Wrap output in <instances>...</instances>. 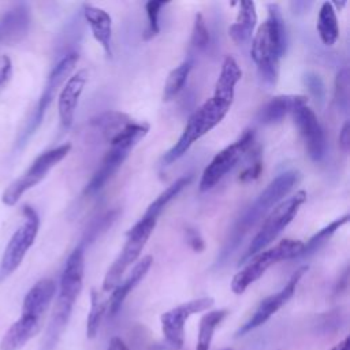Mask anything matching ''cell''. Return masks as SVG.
Here are the masks:
<instances>
[{
  "mask_svg": "<svg viewBox=\"0 0 350 350\" xmlns=\"http://www.w3.org/2000/svg\"><path fill=\"white\" fill-rule=\"evenodd\" d=\"M77 62H78V53L68 52L63 57H60L57 60V63L53 66L29 120L26 122L25 127L21 130V133L18 135V139L15 142L16 149H22L29 142L31 135L37 131V129L42 123L44 116H45L48 108L51 107L55 96L60 90V86L68 79Z\"/></svg>",
  "mask_w": 350,
  "mask_h": 350,
  "instance_id": "8992f818",
  "label": "cell"
},
{
  "mask_svg": "<svg viewBox=\"0 0 350 350\" xmlns=\"http://www.w3.org/2000/svg\"><path fill=\"white\" fill-rule=\"evenodd\" d=\"M304 85L306 86L308 92L316 98V101L323 103L325 98V85L321 77L316 72H305L304 74Z\"/></svg>",
  "mask_w": 350,
  "mask_h": 350,
  "instance_id": "836d02e7",
  "label": "cell"
},
{
  "mask_svg": "<svg viewBox=\"0 0 350 350\" xmlns=\"http://www.w3.org/2000/svg\"><path fill=\"white\" fill-rule=\"evenodd\" d=\"M349 68H342L335 78V101L343 112L349 108Z\"/></svg>",
  "mask_w": 350,
  "mask_h": 350,
  "instance_id": "4dcf8cb0",
  "label": "cell"
},
{
  "mask_svg": "<svg viewBox=\"0 0 350 350\" xmlns=\"http://www.w3.org/2000/svg\"><path fill=\"white\" fill-rule=\"evenodd\" d=\"M291 113L305 142L309 157L316 163L321 161L327 153V139L316 113L308 107V104L298 105Z\"/></svg>",
  "mask_w": 350,
  "mask_h": 350,
  "instance_id": "9a60e30c",
  "label": "cell"
},
{
  "mask_svg": "<svg viewBox=\"0 0 350 350\" xmlns=\"http://www.w3.org/2000/svg\"><path fill=\"white\" fill-rule=\"evenodd\" d=\"M23 223L12 234L0 261V283L7 279L23 261L38 234L40 219L34 208L26 205L22 209Z\"/></svg>",
  "mask_w": 350,
  "mask_h": 350,
  "instance_id": "30bf717a",
  "label": "cell"
},
{
  "mask_svg": "<svg viewBox=\"0 0 350 350\" xmlns=\"http://www.w3.org/2000/svg\"><path fill=\"white\" fill-rule=\"evenodd\" d=\"M301 180V174L295 170H288L279 174L272 179L267 187L257 196V198L239 215L235 220L228 237L224 242L219 261H224L242 242L247 232L269 213L284 197L294 189V186Z\"/></svg>",
  "mask_w": 350,
  "mask_h": 350,
  "instance_id": "3957f363",
  "label": "cell"
},
{
  "mask_svg": "<svg viewBox=\"0 0 350 350\" xmlns=\"http://www.w3.org/2000/svg\"><path fill=\"white\" fill-rule=\"evenodd\" d=\"M349 221V215H343L335 220H332L329 224H327L325 227H323L320 231H317L313 237L309 238V241L306 243H304L301 254L299 256H306L310 254L316 250H319L324 243L328 242V239L346 223Z\"/></svg>",
  "mask_w": 350,
  "mask_h": 350,
  "instance_id": "f1b7e54d",
  "label": "cell"
},
{
  "mask_svg": "<svg viewBox=\"0 0 350 350\" xmlns=\"http://www.w3.org/2000/svg\"><path fill=\"white\" fill-rule=\"evenodd\" d=\"M30 8L25 3L15 4L0 18V48L22 41L30 29Z\"/></svg>",
  "mask_w": 350,
  "mask_h": 350,
  "instance_id": "e0dca14e",
  "label": "cell"
},
{
  "mask_svg": "<svg viewBox=\"0 0 350 350\" xmlns=\"http://www.w3.org/2000/svg\"><path fill=\"white\" fill-rule=\"evenodd\" d=\"M12 74V63L10 57L3 56L1 57V64H0V88L8 82Z\"/></svg>",
  "mask_w": 350,
  "mask_h": 350,
  "instance_id": "8d00e7d4",
  "label": "cell"
},
{
  "mask_svg": "<svg viewBox=\"0 0 350 350\" xmlns=\"http://www.w3.org/2000/svg\"><path fill=\"white\" fill-rule=\"evenodd\" d=\"M83 18L94 37V40L101 45L108 57L112 56V18L111 15L93 4L82 5Z\"/></svg>",
  "mask_w": 350,
  "mask_h": 350,
  "instance_id": "d6986e66",
  "label": "cell"
},
{
  "mask_svg": "<svg viewBox=\"0 0 350 350\" xmlns=\"http://www.w3.org/2000/svg\"><path fill=\"white\" fill-rule=\"evenodd\" d=\"M85 243H79L67 257L63 267L56 304L40 350H55L83 287Z\"/></svg>",
  "mask_w": 350,
  "mask_h": 350,
  "instance_id": "7a4b0ae2",
  "label": "cell"
},
{
  "mask_svg": "<svg viewBox=\"0 0 350 350\" xmlns=\"http://www.w3.org/2000/svg\"><path fill=\"white\" fill-rule=\"evenodd\" d=\"M164 5H165L164 1H148L145 4V11H146V16H148V27L144 33V40H150L159 34V31H160L159 15Z\"/></svg>",
  "mask_w": 350,
  "mask_h": 350,
  "instance_id": "1f68e13d",
  "label": "cell"
},
{
  "mask_svg": "<svg viewBox=\"0 0 350 350\" xmlns=\"http://www.w3.org/2000/svg\"><path fill=\"white\" fill-rule=\"evenodd\" d=\"M152 264H153V257L149 256V254L144 256L141 260H138L134 264L129 276L112 290V295H111L109 302H108L109 317H115L119 313L124 299L137 287V284L146 276Z\"/></svg>",
  "mask_w": 350,
  "mask_h": 350,
  "instance_id": "ac0fdd59",
  "label": "cell"
},
{
  "mask_svg": "<svg viewBox=\"0 0 350 350\" xmlns=\"http://www.w3.org/2000/svg\"><path fill=\"white\" fill-rule=\"evenodd\" d=\"M193 176L190 174L183 175L180 178H178L174 183H171L164 191H161L146 208L145 213L142 215V217L145 219H152V220H157L160 213L165 209V206L191 182Z\"/></svg>",
  "mask_w": 350,
  "mask_h": 350,
  "instance_id": "d4e9b609",
  "label": "cell"
},
{
  "mask_svg": "<svg viewBox=\"0 0 350 350\" xmlns=\"http://www.w3.org/2000/svg\"><path fill=\"white\" fill-rule=\"evenodd\" d=\"M304 242L299 239H282L276 245L264 249L252 256L243 268L238 271L231 280V290L235 294H242L246 288L258 280L272 265L279 261L298 257L301 254Z\"/></svg>",
  "mask_w": 350,
  "mask_h": 350,
  "instance_id": "52a82bcc",
  "label": "cell"
},
{
  "mask_svg": "<svg viewBox=\"0 0 350 350\" xmlns=\"http://www.w3.org/2000/svg\"><path fill=\"white\" fill-rule=\"evenodd\" d=\"M254 131L246 129L238 139L221 149L213 156L211 163L204 168L200 179V191H208L215 187L242 159V156L253 146Z\"/></svg>",
  "mask_w": 350,
  "mask_h": 350,
  "instance_id": "7c38bea8",
  "label": "cell"
},
{
  "mask_svg": "<svg viewBox=\"0 0 350 350\" xmlns=\"http://www.w3.org/2000/svg\"><path fill=\"white\" fill-rule=\"evenodd\" d=\"M305 201H306L305 190H298L291 197L280 201L267 215L261 228L253 237L245 254L241 257L239 264H245L252 256L267 249L279 237V234L293 221V219L297 216L299 208Z\"/></svg>",
  "mask_w": 350,
  "mask_h": 350,
  "instance_id": "ba28073f",
  "label": "cell"
},
{
  "mask_svg": "<svg viewBox=\"0 0 350 350\" xmlns=\"http://www.w3.org/2000/svg\"><path fill=\"white\" fill-rule=\"evenodd\" d=\"M339 146H340L343 153L349 152V148H350V123L349 122H345V124H343V127L340 130Z\"/></svg>",
  "mask_w": 350,
  "mask_h": 350,
  "instance_id": "74e56055",
  "label": "cell"
},
{
  "mask_svg": "<svg viewBox=\"0 0 350 350\" xmlns=\"http://www.w3.org/2000/svg\"><path fill=\"white\" fill-rule=\"evenodd\" d=\"M185 239L186 243L189 245V247L196 252V253H201L205 249V242L204 238L201 237L200 231L194 227H186L185 228Z\"/></svg>",
  "mask_w": 350,
  "mask_h": 350,
  "instance_id": "d590c367",
  "label": "cell"
},
{
  "mask_svg": "<svg viewBox=\"0 0 350 350\" xmlns=\"http://www.w3.org/2000/svg\"><path fill=\"white\" fill-rule=\"evenodd\" d=\"M107 309H108V302L103 299V297L98 294L96 288H92L90 290V312L86 323V336L89 339H93L97 335L101 321L107 313Z\"/></svg>",
  "mask_w": 350,
  "mask_h": 350,
  "instance_id": "f546056e",
  "label": "cell"
},
{
  "mask_svg": "<svg viewBox=\"0 0 350 350\" xmlns=\"http://www.w3.org/2000/svg\"><path fill=\"white\" fill-rule=\"evenodd\" d=\"M347 284H349V271L347 268L343 271V273L339 276L336 284H335V288H334V294L335 295H339L342 294L346 288H347Z\"/></svg>",
  "mask_w": 350,
  "mask_h": 350,
  "instance_id": "f35d334b",
  "label": "cell"
},
{
  "mask_svg": "<svg viewBox=\"0 0 350 350\" xmlns=\"http://www.w3.org/2000/svg\"><path fill=\"white\" fill-rule=\"evenodd\" d=\"M257 23V11L253 1H239L235 22L228 27V34L237 45H242L253 36Z\"/></svg>",
  "mask_w": 350,
  "mask_h": 350,
  "instance_id": "603a6c76",
  "label": "cell"
},
{
  "mask_svg": "<svg viewBox=\"0 0 350 350\" xmlns=\"http://www.w3.org/2000/svg\"><path fill=\"white\" fill-rule=\"evenodd\" d=\"M86 82H88V71L82 68L77 71L74 75L68 77V79L64 82L60 90L57 109H59L60 124L64 130H68L74 123L78 101Z\"/></svg>",
  "mask_w": 350,
  "mask_h": 350,
  "instance_id": "2e32d148",
  "label": "cell"
},
{
  "mask_svg": "<svg viewBox=\"0 0 350 350\" xmlns=\"http://www.w3.org/2000/svg\"><path fill=\"white\" fill-rule=\"evenodd\" d=\"M41 321V317L22 313L21 317L4 334L0 342V350L22 349L40 331Z\"/></svg>",
  "mask_w": 350,
  "mask_h": 350,
  "instance_id": "ffe728a7",
  "label": "cell"
},
{
  "mask_svg": "<svg viewBox=\"0 0 350 350\" xmlns=\"http://www.w3.org/2000/svg\"><path fill=\"white\" fill-rule=\"evenodd\" d=\"M209 44V31L202 14H196L193 31H191V45L197 49H205Z\"/></svg>",
  "mask_w": 350,
  "mask_h": 350,
  "instance_id": "d6a6232c",
  "label": "cell"
},
{
  "mask_svg": "<svg viewBox=\"0 0 350 350\" xmlns=\"http://www.w3.org/2000/svg\"><path fill=\"white\" fill-rule=\"evenodd\" d=\"M241 78L242 71L237 60L232 56H227L223 60L212 97L204 101L190 115L178 141L161 157L163 165H171L174 161L180 159L194 142L208 134L224 119L232 105L235 86L238 85Z\"/></svg>",
  "mask_w": 350,
  "mask_h": 350,
  "instance_id": "6da1fadb",
  "label": "cell"
},
{
  "mask_svg": "<svg viewBox=\"0 0 350 350\" xmlns=\"http://www.w3.org/2000/svg\"><path fill=\"white\" fill-rule=\"evenodd\" d=\"M157 220L152 219H145L141 217L129 231L126 235V242L115 258V261L111 264L108 268L104 280H103V290L109 291L113 290L119 283L124 272L129 269L131 264H134L142 249L145 247L149 237L152 235L154 227H156Z\"/></svg>",
  "mask_w": 350,
  "mask_h": 350,
  "instance_id": "9c48e42d",
  "label": "cell"
},
{
  "mask_svg": "<svg viewBox=\"0 0 350 350\" xmlns=\"http://www.w3.org/2000/svg\"><path fill=\"white\" fill-rule=\"evenodd\" d=\"M308 104L306 96L302 94H279L267 101L258 111V120L262 124H275L282 122L287 113L298 105Z\"/></svg>",
  "mask_w": 350,
  "mask_h": 350,
  "instance_id": "44dd1931",
  "label": "cell"
},
{
  "mask_svg": "<svg viewBox=\"0 0 350 350\" xmlns=\"http://www.w3.org/2000/svg\"><path fill=\"white\" fill-rule=\"evenodd\" d=\"M193 67V60L186 59L179 66H176L174 70L170 71L165 83H164V92H163V100L170 101L174 97L178 96V93L183 89L189 74Z\"/></svg>",
  "mask_w": 350,
  "mask_h": 350,
  "instance_id": "83f0119b",
  "label": "cell"
},
{
  "mask_svg": "<svg viewBox=\"0 0 350 350\" xmlns=\"http://www.w3.org/2000/svg\"><path fill=\"white\" fill-rule=\"evenodd\" d=\"M261 170H262L261 150H260V148H257V149L253 152L250 165H247V167L241 172V175H239V180H241L242 183H247V182L256 180V179L260 176Z\"/></svg>",
  "mask_w": 350,
  "mask_h": 350,
  "instance_id": "e575fe53",
  "label": "cell"
},
{
  "mask_svg": "<svg viewBox=\"0 0 350 350\" xmlns=\"http://www.w3.org/2000/svg\"><path fill=\"white\" fill-rule=\"evenodd\" d=\"M131 120L133 119L129 115L123 113V112L108 111V112L100 113L98 116L93 118L90 124L100 129L101 133L104 134V137L109 141L116 133H119Z\"/></svg>",
  "mask_w": 350,
  "mask_h": 350,
  "instance_id": "4316f807",
  "label": "cell"
},
{
  "mask_svg": "<svg viewBox=\"0 0 350 350\" xmlns=\"http://www.w3.org/2000/svg\"><path fill=\"white\" fill-rule=\"evenodd\" d=\"M212 297H201L180 304L160 317L164 347L167 350H180L185 345V324L190 316L201 313L213 306Z\"/></svg>",
  "mask_w": 350,
  "mask_h": 350,
  "instance_id": "4fadbf2b",
  "label": "cell"
},
{
  "mask_svg": "<svg viewBox=\"0 0 350 350\" xmlns=\"http://www.w3.org/2000/svg\"><path fill=\"white\" fill-rule=\"evenodd\" d=\"M107 350H130L127 347V345L118 336H113L111 340H109V345H108V349Z\"/></svg>",
  "mask_w": 350,
  "mask_h": 350,
  "instance_id": "ab89813d",
  "label": "cell"
},
{
  "mask_svg": "<svg viewBox=\"0 0 350 350\" xmlns=\"http://www.w3.org/2000/svg\"><path fill=\"white\" fill-rule=\"evenodd\" d=\"M224 350H231V349H224Z\"/></svg>",
  "mask_w": 350,
  "mask_h": 350,
  "instance_id": "b9f144b4",
  "label": "cell"
},
{
  "mask_svg": "<svg viewBox=\"0 0 350 350\" xmlns=\"http://www.w3.org/2000/svg\"><path fill=\"white\" fill-rule=\"evenodd\" d=\"M71 150V144H63L53 149L41 153L29 167V170L16 180H14L3 193L1 201L7 206H12L18 202L23 193L38 185L46 174L59 164Z\"/></svg>",
  "mask_w": 350,
  "mask_h": 350,
  "instance_id": "8fae6325",
  "label": "cell"
},
{
  "mask_svg": "<svg viewBox=\"0 0 350 350\" xmlns=\"http://www.w3.org/2000/svg\"><path fill=\"white\" fill-rule=\"evenodd\" d=\"M227 314H228L227 309H217V310H211L201 317L196 350H209L215 329L221 324V321L226 319Z\"/></svg>",
  "mask_w": 350,
  "mask_h": 350,
  "instance_id": "484cf974",
  "label": "cell"
},
{
  "mask_svg": "<svg viewBox=\"0 0 350 350\" xmlns=\"http://www.w3.org/2000/svg\"><path fill=\"white\" fill-rule=\"evenodd\" d=\"M148 123L131 120L119 133H116L109 139V149L103 157L100 167L88 182L85 187V194H94L100 191L122 167L131 149L148 134Z\"/></svg>",
  "mask_w": 350,
  "mask_h": 350,
  "instance_id": "5b68a950",
  "label": "cell"
},
{
  "mask_svg": "<svg viewBox=\"0 0 350 350\" xmlns=\"http://www.w3.org/2000/svg\"><path fill=\"white\" fill-rule=\"evenodd\" d=\"M331 350H350V338L346 336L342 342L335 345Z\"/></svg>",
  "mask_w": 350,
  "mask_h": 350,
  "instance_id": "60d3db41",
  "label": "cell"
},
{
  "mask_svg": "<svg viewBox=\"0 0 350 350\" xmlns=\"http://www.w3.org/2000/svg\"><path fill=\"white\" fill-rule=\"evenodd\" d=\"M56 293V282L49 278L38 280L25 295L22 313H29L37 317H44Z\"/></svg>",
  "mask_w": 350,
  "mask_h": 350,
  "instance_id": "7402d4cb",
  "label": "cell"
},
{
  "mask_svg": "<svg viewBox=\"0 0 350 350\" xmlns=\"http://www.w3.org/2000/svg\"><path fill=\"white\" fill-rule=\"evenodd\" d=\"M308 272V265H302L299 267L287 280V283L284 284L283 288H280L278 293L271 294L268 297H265L258 306L256 308V310L253 312V314L249 317V320L237 331V336H242L246 335L247 332L258 328L260 325H262L264 323H267L283 305H286L291 297L295 293L297 284L299 283V280L302 279V276Z\"/></svg>",
  "mask_w": 350,
  "mask_h": 350,
  "instance_id": "5bb4252c",
  "label": "cell"
},
{
  "mask_svg": "<svg viewBox=\"0 0 350 350\" xmlns=\"http://www.w3.org/2000/svg\"><path fill=\"white\" fill-rule=\"evenodd\" d=\"M268 16L252 38L250 56L264 83L273 86L279 78V62L286 53V26L276 3L267 5Z\"/></svg>",
  "mask_w": 350,
  "mask_h": 350,
  "instance_id": "277c9868",
  "label": "cell"
},
{
  "mask_svg": "<svg viewBox=\"0 0 350 350\" xmlns=\"http://www.w3.org/2000/svg\"><path fill=\"white\" fill-rule=\"evenodd\" d=\"M317 34L321 42L327 46H332L339 37V26L336 18V10L332 7L331 1H324L319 10L317 23H316Z\"/></svg>",
  "mask_w": 350,
  "mask_h": 350,
  "instance_id": "cb8c5ba5",
  "label": "cell"
}]
</instances>
